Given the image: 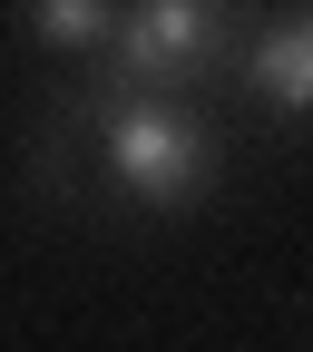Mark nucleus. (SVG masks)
I'll return each instance as SVG.
<instances>
[{"label": "nucleus", "mask_w": 313, "mask_h": 352, "mask_svg": "<svg viewBox=\"0 0 313 352\" xmlns=\"http://www.w3.org/2000/svg\"><path fill=\"white\" fill-rule=\"evenodd\" d=\"M127 10H98V0H39L30 10V39H50V50H118Z\"/></svg>", "instance_id": "obj_4"}, {"label": "nucleus", "mask_w": 313, "mask_h": 352, "mask_svg": "<svg viewBox=\"0 0 313 352\" xmlns=\"http://www.w3.org/2000/svg\"><path fill=\"white\" fill-rule=\"evenodd\" d=\"M226 50H235V10H215V0H147V10H127L108 78H118V98H176L186 78L226 69Z\"/></svg>", "instance_id": "obj_2"}, {"label": "nucleus", "mask_w": 313, "mask_h": 352, "mask_svg": "<svg viewBox=\"0 0 313 352\" xmlns=\"http://www.w3.org/2000/svg\"><path fill=\"white\" fill-rule=\"evenodd\" d=\"M98 157H108L118 186L138 206H157V215H186L215 186V127L186 98H108L98 108Z\"/></svg>", "instance_id": "obj_1"}, {"label": "nucleus", "mask_w": 313, "mask_h": 352, "mask_svg": "<svg viewBox=\"0 0 313 352\" xmlns=\"http://www.w3.org/2000/svg\"><path fill=\"white\" fill-rule=\"evenodd\" d=\"M245 88L264 108H284V118H313V10L303 20H274L245 50Z\"/></svg>", "instance_id": "obj_3"}]
</instances>
